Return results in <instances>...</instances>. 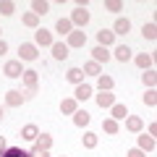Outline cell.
<instances>
[{
	"mask_svg": "<svg viewBox=\"0 0 157 157\" xmlns=\"http://www.w3.org/2000/svg\"><path fill=\"white\" fill-rule=\"evenodd\" d=\"M105 11L107 13H118V11H123V3H121V0H105Z\"/></svg>",
	"mask_w": 157,
	"mask_h": 157,
	"instance_id": "e575fe53",
	"label": "cell"
},
{
	"mask_svg": "<svg viewBox=\"0 0 157 157\" xmlns=\"http://www.w3.org/2000/svg\"><path fill=\"white\" fill-rule=\"evenodd\" d=\"M68 18H71L73 29H84L86 24H89V18H92V16H89V11H86V8H73Z\"/></svg>",
	"mask_w": 157,
	"mask_h": 157,
	"instance_id": "6da1fadb",
	"label": "cell"
},
{
	"mask_svg": "<svg viewBox=\"0 0 157 157\" xmlns=\"http://www.w3.org/2000/svg\"><path fill=\"white\" fill-rule=\"evenodd\" d=\"M89 121H92V115H89L86 110H81V107L73 113V126H78V128H86V126H89Z\"/></svg>",
	"mask_w": 157,
	"mask_h": 157,
	"instance_id": "2e32d148",
	"label": "cell"
},
{
	"mask_svg": "<svg viewBox=\"0 0 157 157\" xmlns=\"http://www.w3.org/2000/svg\"><path fill=\"white\" fill-rule=\"evenodd\" d=\"M37 136H39V128H37L34 123H26V126L21 128V139H24V141H37Z\"/></svg>",
	"mask_w": 157,
	"mask_h": 157,
	"instance_id": "44dd1931",
	"label": "cell"
},
{
	"mask_svg": "<svg viewBox=\"0 0 157 157\" xmlns=\"http://www.w3.org/2000/svg\"><path fill=\"white\" fill-rule=\"evenodd\" d=\"M0 157H32V155H29L26 149H21V147H8Z\"/></svg>",
	"mask_w": 157,
	"mask_h": 157,
	"instance_id": "d6a6232c",
	"label": "cell"
},
{
	"mask_svg": "<svg viewBox=\"0 0 157 157\" xmlns=\"http://www.w3.org/2000/svg\"><path fill=\"white\" fill-rule=\"evenodd\" d=\"M6 52H8V42H6V39H0V58L6 55Z\"/></svg>",
	"mask_w": 157,
	"mask_h": 157,
	"instance_id": "74e56055",
	"label": "cell"
},
{
	"mask_svg": "<svg viewBox=\"0 0 157 157\" xmlns=\"http://www.w3.org/2000/svg\"><path fill=\"white\" fill-rule=\"evenodd\" d=\"M136 149H141V152H152V149H155V136L141 134V136H139V147H136Z\"/></svg>",
	"mask_w": 157,
	"mask_h": 157,
	"instance_id": "f1b7e54d",
	"label": "cell"
},
{
	"mask_svg": "<svg viewBox=\"0 0 157 157\" xmlns=\"http://www.w3.org/2000/svg\"><path fill=\"white\" fill-rule=\"evenodd\" d=\"M52 42H55V39H52V34L47 32V29L39 26L37 32H34V45L37 47H52Z\"/></svg>",
	"mask_w": 157,
	"mask_h": 157,
	"instance_id": "3957f363",
	"label": "cell"
},
{
	"mask_svg": "<svg viewBox=\"0 0 157 157\" xmlns=\"http://www.w3.org/2000/svg\"><path fill=\"white\" fill-rule=\"evenodd\" d=\"M8 149V141H6V136H0V155Z\"/></svg>",
	"mask_w": 157,
	"mask_h": 157,
	"instance_id": "ab89813d",
	"label": "cell"
},
{
	"mask_svg": "<svg viewBox=\"0 0 157 157\" xmlns=\"http://www.w3.org/2000/svg\"><path fill=\"white\" fill-rule=\"evenodd\" d=\"M3 115H6V110H3V107H0V121H3Z\"/></svg>",
	"mask_w": 157,
	"mask_h": 157,
	"instance_id": "60d3db41",
	"label": "cell"
},
{
	"mask_svg": "<svg viewBox=\"0 0 157 157\" xmlns=\"http://www.w3.org/2000/svg\"><path fill=\"white\" fill-rule=\"evenodd\" d=\"M66 78L71 81V84H76V86H78V84H84V71H81L78 66H73V68H68Z\"/></svg>",
	"mask_w": 157,
	"mask_h": 157,
	"instance_id": "ffe728a7",
	"label": "cell"
},
{
	"mask_svg": "<svg viewBox=\"0 0 157 157\" xmlns=\"http://www.w3.org/2000/svg\"><path fill=\"white\" fill-rule=\"evenodd\" d=\"M97 86H100V92H113L115 81H113V76H107V73H100V76H97Z\"/></svg>",
	"mask_w": 157,
	"mask_h": 157,
	"instance_id": "7402d4cb",
	"label": "cell"
},
{
	"mask_svg": "<svg viewBox=\"0 0 157 157\" xmlns=\"http://www.w3.org/2000/svg\"><path fill=\"white\" fill-rule=\"evenodd\" d=\"M21 21H24V26L34 29V32H37V29H39V16H34L32 11H29V13H24V18H21Z\"/></svg>",
	"mask_w": 157,
	"mask_h": 157,
	"instance_id": "4dcf8cb0",
	"label": "cell"
},
{
	"mask_svg": "<svg viewBox=\"0 0 157 157\" xmlns=\"http://www.w3.org/2000/svg\"><path fill=\"white\" fill-rule=\"evenodd\" d=\"M128 115H131V113H128V107H126V105H121V102H115V105L110 107V118H113V121H126Z\"/></svg>",
	"mask_w": 157,
	"mask_h": 157,
	"instance_id": "4fadbf2b",
	"label": "cell"
},
{
	"mask_svg": "<svg viewBox=\"0 0 157 157\" xmlns=\"http://www.w3.org/2000/svg\"><path fill=\"white\" fill-rule=\"evenodd\" d=\"M141 128H144V121H141L139 115H128V118H126V131H131V134H141Z\"/></svg>",
	"mask_w": 157,
	"mask_h": 157,
	"instance_id": "7c38bea8",
	"label": "cell"
},
{
	"mask_svg": "<svg viewBox=\"0 0 157 157\" xmlns=\"http://www.w3.org/2000/svg\"><path fill=\"white\" fill-rule=\"evenodd\" d=\"M76 110H78V102L73 100V97H66V100H60V113H63V115H73Z\"/></svg>",
	"mask_w": 157,
	"mask_h": 157,
	"instance_id": "d6986e66",
	"label": "cell"
},
{
	"mask_svg": "<svg viewBox=\"0 0 157 157\" xmlns=\"http://www.w3.org/2000/svg\"><path fill=\"white\" fill-rule=\"evenodd\" d=\"M92 94H94V89H92L89 84H78L76 92H73V100H76V102H86Z\"/></svg>",
	"mask_w": 157,
	"mask_h": 157,
	"instance_id": "8fae6325",
	"label": "cell"
},
{
	"mask_svg": "<svg viewBox=\"0 0 157 157\" xmlns=\"http://www.w3.org/2000/svg\"><path fill=\"white\" fill-rule=\"evenodd\" d=\"M110 55H113V58H115V60H118V63H128V60H131V58H134V50H131V47H128V45H115V50H113V52H110Z\"/></svg>",
	"mask_w": 157,
	"mask_h": 157,
	"instance_id": "8992f818",
	"label": "cell"
},
{
	"mask_svg": "<svg viewBox=\"0 0 157 157\" xmlns=\"http://www.w3.org/2000/svg\"><path fill=\"white\" fill-rule=\"evenodd\" d=\"M134 63L141 68V71H149L155 60H152V55H149V52H139V55H134Z\"/></svg>",
	"mask_w": 157,
	"mask_h": 157,
	"instance_id": "ac0fdd59",
	"label": "cell"
},
{
	"mask_svg": "<svg viewBox=\"0 0 157 157\" xmlns=\"http://www.w3.org/2000/svg\"><path fill=\"white\" fill-rule=\"evenodd\" d=\"M60 157H66V155H60Z\"/></svg>",
	"mask_w": 157,
	"mask_h": 157,
	"instance_id": "7bdbcfd3",
	"label": "cell"
},
{
	"mask_svg": "<svg viewBox=\"0 0 157 157\" xmlns=\"http://www.w3.org/2000/svg\"><path fill=\"white\" fill-rule=\"evenodd\" d=\"M157 134V123H149V128H147V136H155Z\"/></svg>",
	"mask_w": 157,
	"mask_h": 157,
	"instance_id": "f35d334b",
	"label": "cell"
},
{
	"mask_svg": "<svg viewBox=\"0 0 157 157\" xmlns=\"http://www.w3.org/2000/svg\"><path fill=\"white\" fill-rule=\"evenodd\" d=\"M126 157H147V152H141V149H128V152H126Z\"/></svg>",
	"mask_w": 157,
	"mask_h": 157,
	"instance_id": "8d00e7d4",
	"label": "cell"
},
{
	"mask_svg": "<svg viewBox=\"0 0 157 157\" xmlns=\"http://www.w3.org/2000/svg\"><path fill=\"white\" fill-rule=\"evenodd\" d=\"M0 34H3V29H0Z\"/></svg>",
	"mask_w": 157,
	"mask_h": 157,
	"instance_id": "b9f144b4",
	"label": "cell"
},
{
	"mask_svg": "<svg viewBox=\"0 0 157 157\" xmlns=\"http://www.w3.org/2000/svg\"><path fill=\"white\" fill-rule=\"evenodd\" d=\"M97 45L100 47H113L115 45V34H113L110 29H100V32H97Z\"/></svg>",
	"mask_w": 157,
	"mask_h": 157,
	"instance_id": "ba28073f",
	"label": "cell"
},
{
	"mask_svg": "<svg viewBox=\"0 0 157 157\" xmlns=\"http://www.w3.org/2000/svg\"><path fill=\"white\" fill-rule=\"evenodd\" d=\"M141 100H144V105H147V107H155V105H157V92H155V89H147Z\"/></svg>",
	"mask_w": 157,
	"mask_h": 157,
	"instance_id": "836d02e7",
	"label": "cell"
},
{
	"mask_svg": "<svg viewBox=\"0 0 157 157\" xmlns=\"http://www.w3.org/2000/svg\"><path fill=\"white\" fill-rule=\"evenodd\" d=\"M94 102H97V107H113L115 105V94L113 92H100V94H94Z\"/></svg>",
	"mask_w": 157,
	"mask_h": 157,
	"instance_id": "9c48e42d",
	"label": "cell"
},
{
	"mask_svg": "<svg viewBox=\"0 0 157 157\" xmlns=\"http://www.w3.org/2000/svg\"><path fill=\"white\" fill-rule=\"evenodd\" d=\"M37 92H39V86H29V89H24L21 94H24V100H32V97H37Z\"/></svg>",
	"mask_w": 157,
	"mask_h": 157,
	"instance_id": "d590c367",
	"label": "cell"
},
{
	"mask_svg": "<svg viewBox=\"0 0 157 157\" xmlns=\"http://www.w3.org/2000/svg\"><path fill=\"white\" fill-rule=\"evenodd\" d=\"M24 94H21V89H8L6 92V107H21L24 105Z\"/></svg>",
	"mask_w": 157,
	"mask_h": 157,
	"instance_id": "52a82bcc",
	"label": "cell"
},
{
	"mask_svg": "<svg viewBox=\"0 0 157 157\" xmlns=\"http://www.w3.org/2000/svg\"><path fill=\"white\" fill-rule=\"evenodd\" d=\"M32 13H34V16H45V13H50V3H47V0H34V3H32Z\"/></svg>",
	"mask_w": 157,
	"mask_h": 157,
	"instance_id": "cb8c5ba5",
	"label": "cell"
},
{
	"mask_svg": "<svg viewBox=\"0 0 157 157\" xmlns=\"http://www.w3.org/2000/svg\"><path fill=\"white\" fill-rule=\"evenodd\" d=\"M3 73H6L8 78H21V76H24V66H21V60H8L6 66H3Z\"/></svg>",
	"mask_w": 157,
	"mask_h": 157,
	"instance_id": "5b68a950",
	"label": "cell"
},
{
	"mask_svg": "<svg viewBox=\"0 0 157 157\" xmlns=\"http://www.w3.org/2000/svg\"><path fill=\"white\" fill-rule=\"evenodd\" d=\"M52 60H66L68 55H71V52H68V45L66 42H52Z\"/></svg>",
	"mask_w": 157,
	"mask_h": 157,
	"instance_id": "30bf717a",
	"label": "cell"
},
{
	"mask_svg": "<svg viewBox=\"0 0 157 157\" xmlns=\"http://www.w3.org/2000/svg\"><path fill=\"white\" fill-rule=\"evenodd\" d=\"M110 58H113V55H110V50H107V47H100V45H97L94 50H92V60L100 63V66H102V63H107Z\"/></svg>",
	"mask_w": 157,
	"mask_h": 157,
	"instance_id": "9a60e30c",
	"label": "cell"
},
{
	"mask_svg": "<svg viewBox=\"0 0 157 157\" xmlns=\"http://www.w3.org/2000/svg\"><path fill=\"white\" fill-rule=\"evenodd\" d=\"M81 144H84L86 149H94V147L100 144V136H97L94 131H84V136H81Z\"/></svg>",
	"mask_w": 157,
	"mask_h": 157,
	"instance_id": "603a6c76",
	"label": "cell"
},
{
	"mask_svg": "<svg viewBox=\"0 0 157 157\" xmlns=\"http://www.w3.org/2000/svg\"><path fill=\"white\" fill-rule=\"evenodd\" d=\"M141 37L149 39V42H155V39H157V24H155V21L144 24V26H141Z\"/></svg>",
	"mask_w": 157,
	"mask_h": 157,
	"instance_id": "d4e9b609",
	"label": "cell"
},
{
	"mask_svg": "<svg viewBox=\"0 0 157 157\" xmlns=\"http://www.w3.org/2000/svg\"><path fill=\"white\" fill-rule=\"evenodd\" d=\"M102 131H105L107 136H115L118 131H121V126H118V121H113V118H105V121H102Z\"/></svg>",
	"mask_w": 157,
	"mask_h": 157,
	"instance_id": "4316f807",
	"label": "cell"
},
{
	"mask_svg": "<svg viewBox=\"0 0 157 157\" xmlns=\"http://www.w3.org/2000/svg\"><path fill=\"white\" fill-rule=\"evenodd\" d=\"M13 11H16V3L13 0H0V16H13Z\"/></svg>",
	"mask_w": 157,
	"mask_h": 157,
	"instance_id": "1f68e13d",
	"label": "cell"
},
{
	"mask_svg": "<svg viewBox=\"0 0 157 157\" xmlns=\"http://www.w3.org/2000/svg\"><path fill=\"white\" fill-rule=\"evenodd\" d=\"M110 32L115 34V37H118V34H128V32H131V21H128V18H123V16L115 18V24H113Z\"/></svg>",
	"mask_w": 157,
	"mask_h": 157,
	"instance_id": "5bb4252c",
	"label": "cell"
},
{
	"mask_svg": "<svg viewBox=\"0 0 157 157\" xmlns=\"http://www.w3.org/2000/svg\"><path fill=\"white\" fill-rule=\"evenodd\" d=\"M81 71H84V76H100V73H102V66H100V63H94V60H89Z\"/></svg>",
	"mask_w": 157,
	"mask_h": 157,
	"instance_id": "f546056e",
	"label": "cell"
},
{
	"mask_svg": "<svg viewBox=\"0 0 157 157\" xmlns=\"http://www.w3.org/2000/svg\"><path fill=\"white\" fill-rule=\"evenodd\" d=\"M37 58H39V52H37V45H34V42H21V45H18V60L32 63V60H37Z\"/></svg>",
	"mask_w": 157,
	"mask_h": 157,
	"instance_id": "7a4b0ae2",
	"label": "cell"
},
{
	"mask_svg": "<svg viewBox=\"0 0 157 157\" xmlns=\"http://www.w3.org/2000/svg\"><path fill=\"white\" fill-rule=\"evenodd\" d=\"M55 32H60L63 37H68V34L73 32V24H71V18H58V24H55Z\"/></svg>",
	"mask_w": 157,
	"mask_h": 157,
	"instance_id": "83f0119b",
	"label": "cell"
},
{
	"mask_svg": "<svg viewBox=\"0 0 157 157\" xmlns=\"http://www.w3.org/2000/svg\"><path fill=\"white\" fill-rule=\"evenodd\" d=\"M21 81H24V86H39V73L34 71V68H29V71H24V76H21Z\"/></svg>",
	"mask_w": 157,
	"mask_h": 157,
	"instance_id": "e0dca14e",
	"label": "cell"
},
{
	"mask_svg": "<svg viewBox=\"0 0 157 157\" xmlns=\"http://www.w3.org/2000/svg\"><path fill=\"white\" fill-rule=\"evenodd\" d=\"M141 84H144L147 89H155V84H157V73H155V68H149V71L141 73Z\"/></svg>",
	"mask_w": 157,
	"mask_h": 157,
	"instance_id": "484cf974",
	"label": "cell"
},
{
	"mask_svg": "<svg viewBox=\"0 0 157 157\" xmlns=\"http://www.w3.org/2000/svg\"><path fill=\"white\" fill-rule=\"evenodd\" d=\"M66 45H68V50H71V47H84L86 45V34L81 32V29H73L66 37Z\"/></svg>",
	"mask_w": 157,
	"mask_h": 157,
	"instance_id": "277c9868",
	"label": "cell"
}]
</instances>
